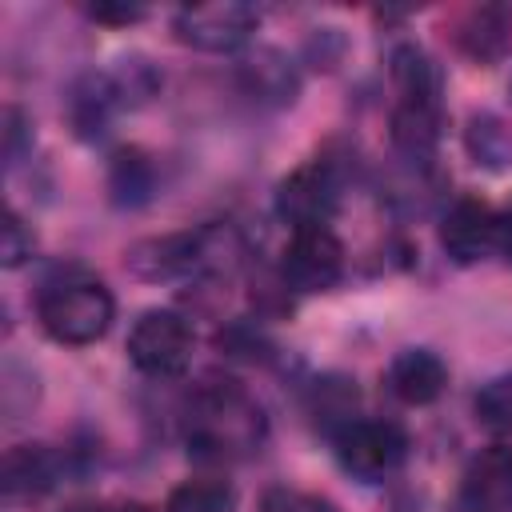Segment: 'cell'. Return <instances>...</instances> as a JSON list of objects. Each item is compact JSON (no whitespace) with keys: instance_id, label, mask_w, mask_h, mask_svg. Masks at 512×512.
Segmentation results:
<instances>
[{"instance_id":"obj_1","label":"cell","mask_w":512,"mask_h":512,"mask_svg":"<svg viewBox=\"0 0 512 512\" xmlns=\"http://www.w3.org/2000/svg\"><path fill=\"white\" fill-rule=\"evenodd\" d=\"M268 436L264 408L236 384H212L196 392L188 412V444L204 460L252 456Z\"/></svg>"},{"instance_id":"obj_2","label":"cell","mask_w":512,"mask_h":512,"mask_svg":"<svg viewBox=\"0 0 512 512\" xmlns=\"http://www.w3.org/2000/svg\"><path fill=\"white\" fill-rule=\"evenodd\" d=\"M392 144L408 160H428L440 140V72L420 48L392 52Z\"/></svg>"},{"instance_id":"obj_3","label":"cell","mask_w":512,"mask_h":512,"mask_svg":"<svg viewBox=\"0 0 512 512\" xmlns=\"http://www.w3.org/2000/svg\"><path fill=\"white\" fill-rule=\"evenodd\" d=\"M36 316L52 340L80 348V344H96L112 328L116 300L96 276L68 272V276H56L40 288Z\"/></svg>"},{"instance_id":"obj_4","label":"cell","mask_w":512,"mask_h":512,"mask_svg":"<svg viewBox=\"0 0 512 512\" xmlns=\"http://www.w3.org/2000/svg\"><path fill=\"white\" fill-rule=\"evenodd\" d=\"M128 360L152 380H172L192 360V328L180 312L148 308L128 332Z\"/></svg>"},{"instance_id":"obj_5","label":"cell","mask_w":512,"mask_h":512,"mask_svg":"<svg viewBox=\"0 0 512 512\" xmlns=\"http://www.w3.org/2000/svg\"><path fill=\"white\" fill-rule=\"evenodd\" d=\"M332 440L344 472L364 484L392 476L408 456V436L392 420H348L340 432H332Z\"/></svg>"},{"instance_id":"obj_6","label":"cell","mask_w":512,"mask_h":512,"mask_svg":"<svg viewBox=\"0 0 512 512\" xmlns=\"http://www.w3.org/2000/svg\"><path fill=\"white\" fill-rule=\"evenodd\" d=\"M260 16L256 8L240 0H216V4H192L176 16V36L200 52H236L256 32Z\"/></svg>"},{"instance_id":"obj_7","label":"cell","mask_w":512,"mask_h":512,"mask_svg":"<svg viewBox=\"0 0 512 512\" xmlns=\"http://www.w3.org/2000/svg\"><path fill=\"white\" fill-rule=\"evenodd\" d=\"M344 272V244L328 224L292 228V240L284 248V280L296 292H324Z\"/></svg>"},{"instance_id":"obj_8","label":"cell","mask_w":512,"mask_h":512,"mask_svg":"<svg viewBox=\"0 0 512 512\" xmlns=\"http://www.w3.org/2000/svg\"><path fill=\"white\" fill-rule=\"evenodd\" d=\"M340 204V176L328 160H308L300 164L276 192V212L292 224V228H308V224H328V216Z\"/></svg>"},{"instance_id":"obj_9","label":"cell","mask_w":512,"mask_h":512,"mask_svg":"<svg viewBox=\"0 0 512 512\" xmlns=\"http://www.w3.org/2000/svg\"><path fill=\"white\" fill-rule=\"evenodd\" d=\"M440 244L456 264H476L488 252H500V212H492L484 200H456L444 212Z\"/></svg>"},{"instance_id":"obj_10","label":"cell","mask_w":512,"mask_h":512,"mask_svg":"<svg viewBox=\"0 0 512 512\" xmlns=\"http://www.w3.org/2000/svg\"><path fill=\"white\" fill-rule=\"evenodd\" d=\"M212 236L216 232H180V236H164V240H144L128 252V264L136 276H148V280L184 276V272H192L216 256Z\"/></svg>"},{"instance_id":"obj_11","label":"cell","mask_w":512,"mask_h":512,"mask_svg":"<svg viewBox=\"0 0 512 512\" xmlns=\"http://www.w3.org/2000/svg\"><path fill=\"white\" fill-rule=\"evenodd\" d=\"M460 508L464 512H512V448L508 444H492L468 464L460 480Z\"/></svg>"},{"instance_id":"obj_12","label":"cell","mask_w":512,"mask_h":512,"mask_svg":"<svg viewBox=\"0 0 512 512\" xmlns=\"http://www.w3.org/2000/svg\"><path fill=\"white\" fill-rule=\"evenodd\" d=\"M388 388L404 404H432L448 388V364L432 348H400L388 364Z\"/></svg>"},{"instance_id":"obj_13","label":"cell","mask_w":512,"mask_h":512,"mask_svg":"<svg viewBox=\"0 0 512 512\" xmlns=\"http://www.w3.org/2000/svg\"><path fill=\"white\" fill-rule=\"evenodd\" d=\"M60 480V456L48 444H20L4 456V492L16 496H44Z\"/></svg>"},{"instance_id":"obj_14","label":"cell","mask_w":512,"mask_h":512,"mask_svg":"<svg viewBox=\"0 0 512 512\" xmlns=\"http://www.w3.org/2000/svg\"><path fill=\"white\" fill-rule=\"evenodd\" d=\"M116 108H124V104H120V92L108 72H92V76L76 80V88L68 96V116L80 136H100Z\"/></svg>"},{"instance_id":"obj_15","label":"cell","mask_w":512,"mask_h":512,"mask_svg":"<svg viewBox=\"0 0 512 512\" xmlns=\"http://www.w3.org/2000/svg\"><path fill=\"white\" fill-rule=\"evenodd\" d=\"M240 76H244L248 92L260 96V100H268V104H292V100H296V88H300L292 60H284V56L272 52V48L248 56V60L240 64Z\"/></svg>"},{"instance_id":"obj_16","label":"cell","mask_w":512,"mask_h":512,"mask_svg":"<svg viewBox=\"0 0 512 512\" xmlns=\"http://www.w3.org/2000/svg\"><path fill=\"white\" fill-rule=\"evenodd\" d=\"M508 28H512V16L504 8H476L468 16V24L460 28V48L472 52L476 60H492L504 52Z\"/></svg>"},{"instance_id":"obj_17","label":"cell","mask_w":512,"mask_h":512,"mask_svg":"<svg viewBox=\"0 0 512 512\" xmlns=\"http://www.w3.org/2000/svg\"><path fill=\"white\" fill-rule=\"evenodd\" d=\"M468 152L476 164L500 172L512 164V128H504V120L496 116H472L468 124Z\"/></svg>"},{"instance_id":"obj_18","label":"cell","mask_w":512,"mask_h":512,"mask_svg":"<svg viewBox=\"0 0 512 512\" xmlns=\"http://www.w3.org/2000/svg\"><path fill=\"white\" fill-rule=\"evenodd\" d=\"M164 512H232V488L224 480H188L164 500Z\"/></svg>"},{"instance_id":"obj_19","label":"cell","mask_w":512,"mask_h":512,"mask_svg":"<svg viewBox=\"0 0 512 512\" xmlns=\"http://www.w3.org/2000/svg\"><path fill=\"white\" fill-rule=\"evenodd\" d=\"M476 424L496 436H512V376H496L476 392Z\"/></svg>"},{"instance_id":"obj_20","label":"cell","mask_w":512,"mask_h":512,"mask_svg":"<svg viewBox=\"0 0 512 512\" xmlns=\"http://www.w3.org/2000/svg\"><path fill=\"white\" fill-rule=\"evenodd\" d=\"M108 76H112V84H116V92H120V104H124V108H128V104H144V100L160 88L156 68H152L148 60H140V56L120 60Z\"/></svg>"},{"instance_id":"obj_21","label":"cell","mask_w":512,"mask_h":512,"mask_svg":"<svg viewBox=\"0 0 512 512\" xmlns=\"http://www.w3.org/2000/svg\"><path fill=\"white\" fill-rule=\"evenodd\" d=\"M260 512H340L328 496L304 492V488H268L260 500Z\"/></svg>"},{"instance_id":"obj_22","label":"cell","mask_w":512,"mask_h":512,"mask_svg":"<svg viewBox=\"0 0 512 512\" xmlns=\"http://www.w3.org/2000/svg\"><path fill=\"white\" fill-rule=\"evenodd\" d=\"M32 256V232L16 212L4 216V268H20Z\"/></svg>"},{"instance_id":"obj_23","label":"cell","mask_w":512,"mask_h":512,"mask_svg":"<svg viewBox=\"0 0 512 512\" xmlns=\"http://www.w3.org/2000/svg\"><path fill=\"white\" fill-rule=\"evenodd\" d=\"M96 20H104V24H132V20H144V8L140 4H112V0H104V4H92L88 8Z\"/></svg>"},{"instance_id":"obj_24","label":"cell","mask_w":512,"mask_h":512,"mask_svg":"<svg viewBox=\"0 0 512 512\" xmlns=\"http://www.w3.org/2000/svg\"><path fill=\"white\" fill-rule=\"evenodd\" d=\"M72 512H100V508H72Z\"/></svg>"}]
</instances>
